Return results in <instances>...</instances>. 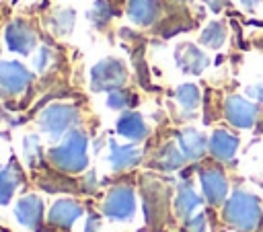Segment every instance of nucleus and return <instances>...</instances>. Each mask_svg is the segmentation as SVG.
<instances>
[{
    "instance_id": "27",
    "label": "nucleus",
    "mask_w": 263,
    "mask_h": 232,
    "mask_svg": "<svg viewBox=\"0 0 263 232\" xmlns=\"http://www.w3.org/2000/svg\"><path fill=\"white\" fill-rule=\"evenodd\" d=\"M45 55H47V49L43 47V49H41V55L37 57V68H39V70H43V68H45Z\"/></svg>"
},
{
    "instance_id": "16",
    "label": "nucleus",
    "mask_w": 263,
    "mask_h": 232,
    "mask_svg": "<svg viewBox=\"0 0 263 232\" xmlns=\"http://www.w3.org/2000/svg\"><path fill=\"white\" fill-rule=\"evenodd\" d=\"M117 131L136 142V140H142L146 136V125H144V121L138 113H125L117 121Z\"/></svg>"
},
{
    "instance_id": "9",
    "label": "nucleus",
    "mask_w": 263,
    "mask_h": 232,
    "mask_svg": "<svg viewBox=\"0 0 263 232\" xmlns=\"http://www.w3.org/2000/svg\"><path fill=\"white\" fill-rule=\"evenodd\" d=\"M6 41L10 45L12 51H18V53H29L35 43H37V37L33 33V29L29 25H25L23 21H14L8 29H6Z\"/></svg>"
},
{
    "instance_id": "13",
    "label": "nucleus",
    "mask_w": 263,
    "mask_h": 232,
    "mask_svg": "<svg viewBox=\"0 0 263 232\" xmlns=\"http://www.w3.org/2000/svg\"><path fill=\"white\" fill-rule=\"evenodd\" d=\"M158 10H160L158 0H129L127 6L132 21L138 25H152L158 16Z\"/></svg>"
},
{
    "instance_id": "2",
    "label": "nucleus",
    "mask_w": 263,
    "mask_h": 232,
    "mask_svg": "<svg viewBox=\"0 0 263 232\" xmlns=\"http://www.w3.org/2000/svg\"><path fill=\"white\" fill-rule=\"evenodd\" d=\"M53 164L68 172H78L86 166V136L82 131H70L58 148L49 152Z\"/></svg>"
},
{
    "instance_id": "10",
    "label": "nucleus",
    "mask_w": 263,
    "mask_h": 232,
    "mask_svg": "<svg viewBox=\"0 0 263 232\" xmlns=\"http://www.w3.org/2000/svg\"><path fill=\"white\" fill-rule=\"evenodd\" d=\"M208 148H210V152H212L214 158H218V160H230L234 156L236 148H238V138L232 136L226 129H216L212 133V138H210Z\"/></svg>"
},
{
    "instance_id": "8",
    "label": "nucleus",
    "mask_w": 263,
    "mask_h": 232,
    "mask_svg": "<svg viewBox=\"0 0 263 232\" xmlns=\"http://www.w3.org/2000/svg\"><path fill=\"white\" fill-rule=\"evenodd\" d=\"M201 187H203L205 199L212 205H220L228 195V181L218 168H205L201 172Z\"/></svg>"
},
{
    "instance_id": "15",
    "label": "nucleus",
    "mask_w": 263,
    "mask_h": 232,
    "mask_svg": "<svg viewBox=\"0 0 263 232\" xmlns=\"http://www.w3.org/2000/svg\"><path fill=\"white\" fill-rule=\"evenodd\" d=\"M80 214H82V209H80L78 203H74V201H70V199H62V201H58V203L51 207V211H49V222H51V224H58V226H70Z\"/></svg>"
},
{
    "instance_id": "6",
    "label": "nucleus",
    "mask_w": 263,
    "mask_h": 232,
    "mask_svg": "<svg viewBox=\"0 0 263 232\" xmlns=\"http://www.w3.org/2000/svg\"><path fill=\"white\" fill-rule=\"evenodd\" d=\"M105 214L115 220H127L134 214V193L129 187H115L103 205Z\"/></svg>"
},
{
    "instance_id": "28",
    "label": "nucleus",
    "mask_w": 263,
    "mask_h": 232,
    "mask_svg": "<svg viewBox=\"0 0 263 232\" xmlns=\"http://www.w3.org/2000/svg\"><path fill=\"white\" fill-rule=\"evenodd\" d=\"M240 2H242L245 8H255V6L259 4V0H240Z\"/></svg>"
},
{
    "instance_id": "23",
    "label": "nucleus",
    "mask_w": 263,
    "mask_h": 232,
    "mask_svg": "<svg viewBox=\"0 0 263 232\" xmlns=\"http://www.w3.org/2000/svg\"><path fill=\"white\" fill-rule=\"evenodd\" d=\"M127 103H129V99H127L125 92H113V94L109 96V105L115 107V109H121V107H125Z\"/></svg>"
},
{
    "instance_id": "19",
    "label": "nucleus",
    "mask_w": 263,
    "mask_h": 232,
    "mask_svg": "<svg viewBox=\"0 0 263 232\" xmlns=\"http://www.w3.org/2000/svg\"><path fill=\"white\" fill-rule=\"evenodd\" d=\"M226 41V27L222 25V23H218V21H214V23H210L205 29H203V33H201V43L203 45H208V47H220L222 43Z\"/></svg>"
},
{
    "instance_id": "4",
    "label": "nucleus",
    "mask_w": 263,
    "mask_h": 232,
    "mask_svg": "<svg viewBox=\"0 0 263 232\" xmlns=\"http://www.w3.org/2000/svg\"><path fill=\"white\" fill-rule=\"evenodd\" d=\"M257 105L249 103L247 99L242 96H228L226 103H224V113H226V119L234 125V127H240V129H247L255 123L257 119Z\"/></svg>"
},
{
    "instance_id": "11",
    "label": "nucleus",
    "mask_w": 263,
    "mask_h": 232,
    "mask_svg": "<svg viewBox=\"0 0 263 232\" xmlns=\"http://www.w3.org/2000/svg\"><path fill=\"white\" fill-rule=\"evenodd\" d=\"M177 64L189 72V74H199L205 66H208V57L201 49H197L195 45L191 43H185L177 49Z\"/></svg>"
},
{
    "instance_id": "24",
    "label": "nucleus",
    "mask_w": 263,
    "mask_h": 232,
    "mask_svg": "<svg viewBox=\"0 0 263 232\" xmlns=\"http://www.w3.org/2000/svg\"><path fill=\"white\" fill-rule=\"evenodd\" d=\"M247 94H249L251 99H255V101L263 103V80H259V82L251 84V86L247 88Z\"/></svg>"
},
{
    "instance_id": "20",
    "label": "nucleus",
    "mask_w": 263,
    "mask_h": 232,
    "mask_svg": "<svg viewBox=\"0 0 263 232\" xmlns=\"http://www.w3.org/2000/svg\"><path fill=\"white\" fill-rule=\"evenodd\" d=\"M16 185H18V172L12 166H6L0 172V203H6L12 197Z\"/></svg>"
},
{
    "instance_id": "18",
    "label": "nucleus",
    "mask_w": 263,
    "mask_h": 232,
    "mask_svg": "<svg viewBox=\"0 0 263 232\" xmlns=\"http://www.w3.org/2000/svg\"><path fill=\"white\" fill-rule=\"evenodd\" d=\"M199 197L193 193V189L191 187H187V185H183L181 189H179V195H177V214L181 216V218H187L197 205H199Z\"/></svg>"
},
{
    "instance_id": "1",
    "label": "nucleus",
    "mask_w": 263,
    "mask_h": 232,
    "mask_svg": "<svg viewBox=\"0 0 263 232\" xmlns=\"http://www.w3.org/2000/svg\"><path fill=\"white\" fill-rule=\"evenodd\" d=\"M224 220L240 232H253L261 224V205L257 197L245 191L232 193L224 205Z\"/></svg>"
},
{
    "instance_id": "12",
    "label": "nucleus",
    "mask_w": 263,
    "mask_h": 232,
    "mask_svg": "<svg viewBox=\"0 0 263 232\" xmlns=\"http://www.w3.org/2000/svg\"><path fill=\"white\" fill-rule=\"evenodd\" d=\"M41 214H43L41 201L37 197H33V195L23 197L16 203V220L27 228H37V224L41 220Z\"/></svg>"
},
{
    "instance_id": "21",
    "label": "nucleus",
    "mask_w": 263,
    "mask_h": 232,
    "mask_svg": "<svg viewBox=\"0 0 263 232\" xmlns=\"http://www.w3.org/2000/svg\"><path fill=\"white\" fill-rule=\"evenodd\" d=\"M183 160H185V154L181 152V148L168 144V146L162 148V152L158 156V166H162L166 170H173V168H179L183 164Z\"/></svg>"
},
{
    "instance_id": "5",
    "label": "nucleus",
    "mask_w": 263,
    "mask_h": 232,
    "mask_svg": "<svg viewBox=\"0 0 263 232\" xmlns=\"http://www.w3.org/2000/svg\"><path fill=\"white\" fill-rule=\"evenodd\" d=\"M74 121H76V109L68 105H51L41 115V127L51 136L64 133Z\"/></svg>"
},
{
    "instance_id": "22",
    "label": "nucleus",
    "mask_w": 263,
    "mask_h": 232,
    "mask_svg": "<svg viewBox=\"0 0 263 232\" xmlns=\"http://www.w3.org/2000/svg\"><path fill=\"white\" fill-rule=\"evenodd\" d=\"M177 101L183 105V109L191 111L199 105V90L195 84H183L177 88Z\"/></svg>"
},
{
    "instance_id": "14",
    "label": "nucleus",
    "mask_w": 263,
    "mask_h": 232,
    "mask_svg": "<svg viewBox=\"0 0 263 232\" xmlns=\"http://www.w3.org/2000/svg\"><path fill=\"white\" fill-rule=\"evenodd\" d=\"M179 148L189 160H197L205 152V138L195 129H185L179 133Z\"/></svg>"
},
{
    "instance_id": "25",
    "label": "nucleus",
    "mask_w": 263,
    "mask_h": 232,
    "mask_svg": "<svg viewBox=\"0 0 263 232\" xmlns=\"http://www.w3.org/2000/svg\"><path fill=\"white\" fill-rule=\"evenodd\" d=\"M205 220H203V216H197V218H193L189 224H187V230L189 232H203L205 230Z\"/></svg>"
},
{
    "instance_id": "7",
    "label": "nucleus",
    "mask_w": 263,
    "mask_h": 232,
    "mask_svg": "<svg viewBox=\"0 0 263 232\" xmlns=\"http://www.w3.org/2000/svg\"><path fill=\"white\" fill-rule=\"evenodd\" d=\"M31 82V72L16 62H4L0 64V88H4L10 94H16L27 88Z\"/></svg>"
},
{
    "instance_id": "17",
    "label": "nucleus",
    "mask_w": 263,
    "mask_h": 232,
    "mask_svg": "<svg viewBox=\"0 0 263 232\" xmlns=\"http://www.w3.org/2000/svg\"><path fill=\"white\" fill-rule=\"evenodd\" d=\"M138 160H140V150L138 148H134V146H115L113 144L111 162H113V166L117 170L127 168V166H134Z\"/></svg>"
},
{
    "instance_id": "26",
    "label": "nucleus",
    "mask_w": 263,
    "mask_h": 232,
    "mask_svg": "<svg viewBox=\"0 0 263 232\" xmlns=\"http://www.w3.org/2000/svg\"><path fill=\"white\" fill-rule=\"evenodd\" d=\"M205 2L210 4V8H212L214 12H218L222 6H226V4H228V0H205Z\"/></svg>"
},
{
    "instance_id": "3",
    "label": "nucleus",
    "mask_w": 263,
    "mask_h": 232,
    "mask_svg": "<svg viewBox=\"0 0 263 232\" xmlns=\"http://www.w3.org/2000/svg\"><path fill=\"white\" fill-rule=\"evenodd\" d=\"M125 80V68L117 60H103L92 68V88L95 90H113L119 88Z\"/></svg>"
}]
</instances>
